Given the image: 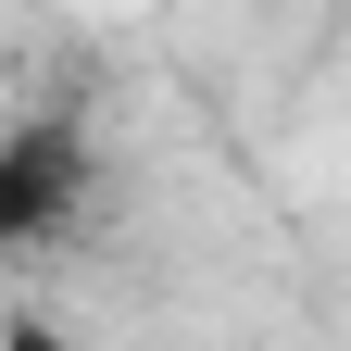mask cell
<instances>
[{
	"instance_id": "obj_1",
	"label": "cell",
	"mask_w": 351,
	"mask_h": 351,
	"mask_svg": "<svg viewBox=\"0 0 351 351\" xmlns=\"http://www.w3.org/2000/svg\"><path fill=\"white\" fill-rule=\"evenodd\" d=\"M75 213H88V138L63 113L0 125V251H51Z\"/></svg>"
},
{
	"instance_id": "obj_2",
	"label": "cell",
	"mask_w": 351,
	"mask_h": 351,
	"mask_svg": "<svg viewBox=\"0 0 351 351\" xmlns=\"http://www.w3.org/2000/svg\"><path fill=\"white\" fill-rule=\"evenodd\" d=\"M0 351H88L63 314H38V301H13V314H0Z\"/></svg>"
}]
</instances>
